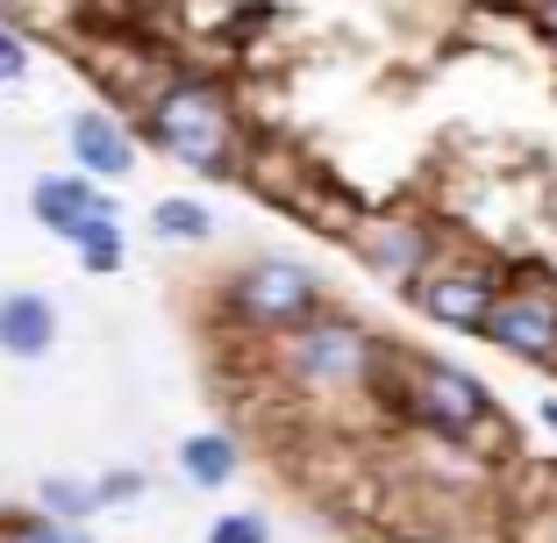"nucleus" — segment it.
<instances>
[{
	"mask_svg": "<svg viewBox=\"0 0 557 543\" xmlns=\"http://www.w3.org/2000/svg\"><path fill=\"white\" fill-rule=\"evenodd\" d=\"M136 136L150 150H164L172 165H186L194 180H236L250 150L230 86L200 65H172V79L136 108Z\"/></svg>",
	"mask_w": 557,
	"mask_h": 543,
	"instance_id": "obj_1",
	"label": "nucleus"
},
{
	"mask_svg": "<svg viewBox=\"0 0 557 543\" xmlns=\"http://www.w3.org/2000/svg\"><path fill=\"white\" fill-rule=\"evenodd\" d=\"M386 358L400 372L386 386V400L400 408L408 429H422L436 444H479V436H508L515 444V422L500 415V400H493V386L479 372H465L450 358H422V350H386Z\"/></svg>",
	"mask_w": 557,
	"mask_h": 543,
	"instance_id": "obj_2",
	"label": "nucleus"
},
{
	"mask_svg": "<svg viewBox=\"0 0 557 543\" xmlns=\"http://www.w3.org/2000/svg\"><path fill=\"white\" fill-rule=\"evenodd\" d=\"M379 358H386V344H379L364 322L336 314L329 300L308 322L272 336V372L286 379L294 394H358V386L379 379Z\"/></svg>",
	"mask_w": 557,
	"mask_h": 543,
	"instance_id": "obj_3",
	"label": "nucleus"
},
{
	"mask_svg": "<svg viewBox=\"0 0 557 543\" xmlns=\"http://www.w3.org/2000/svg\"><path fill=\"white\" fill-rule=\"evenodd\" d=\"M479 336L522 365H557V272L550 264H515V280H500Z\"/></svg>",
	"mask_w": 557,
	"mask_h": 543,
	"instance_id": "obj_4",
	"label": "nucleus"
},
{
	"mask_svg": "<svg viewBox=\"0 0 557 543\" xmlns=\"http://www.w3.org/2000/svg\"><path fill=\"white\" fill-rule=\"evenodd\" d=\"M222 308H230L244 330L278 336V330H294V322H308V314L322 308V280L294 258H258L222 286Z\"/></svg>",
	"mask_w": 557,
	"mask_h": 543,
	"instance_id": "obj_5",
	"label": "nucleus"
},
{
	"mask_svg": "<svg viewBox=\"0 0 557 543\" xmlns=\"http://www.w3.org/2000/svg\"><path fill=\"white\" fill-rule=\"evenodd\" d=\"M400 294L414 300V314L422 322H436V330H472L486 322L493 294H500V272H493L486 258H472V250H436V258L414 272Z\"/></svg>",
	"mask_w": 557,
	"mask_h": 543,
	"instance_id": "obj_6",
	"label": "nucleus"
},
{
	"mask_svg": "<svg viewBox=\"0 0 557 543\" xmlns=\"http://www.w3.org/2000/svg\"><path fill=\"white\" fill-rule=\"evenodd\" d=\"M344 244H350V258H358L372 280L408 286L414 272H422V264L443 250V236H436V222H429V214H408V208H364L358 222H350Z\"/></svg>",
	"mask_w": 557,
	"mask_h": 543,
	"instance_id": "obj_7",
	"label": "nucleus"
},
{
	"mask_svg": "<svg viewBox=\"0 0 557 543\" xmlns=\"http://www.w3.org/2000/svg\"><path fill=\"white\" fill-rule=\"evenodd\" d=\"M65 150H72V172H86V180H129L144 158V136L129 129V122L115 115V108H79V115L65 122Z\"/></svg>",
	"mask_w": 557,
	"mask_h": 543,
	"instance_id": "obj_8",
	"label": "nucleus"
},
{
	"mask_svg": "<svg viewBox=\"0 0 557 543\" xmlns=\"http://www.w3.org/2000/svg\"><path fill=\"white\" fill-rule=\"evenodd\" d=\"M108 208H115V194H100V180H86V172H36V180H29L36 230H50L58 244H79L86 222L108 214Z\"/></svg>",
	"mask_w": 557,
	"mask_h": 543,
	"instance_id": "obj_9",
	"label": "nucleus"
},
{
	"mask_svg": "<svg viewBox=\"0 0 557 543\" xmlns=\"http://www.w3.org/2000/svg\"><path fill=\"white\" fill-rule=\"evenodd\" d=\"M0 350L22 365L50 358L58 350V300L36 294V286H22V294H0Z\"/></svg>",
	"mask_w": 557,
	"mask_h": 543,
	"instance_id": "obj_10",
	"label": "nucleus"
},
{
	"mask_svg": "<svg viewBox=\"0 0 557 543\" xmlns=\"http://www.w3.org/2000/svg\"><path fill=\"white\" fill-rule=\"evenodd\" d=\"M236 472H244V444H236L230 429H194L180 444V479L200 486V494H222Z\"/></svg>",
	"mask_w": 557,
	"mask_h": 543,
	"instance_id": "obj_11",
	"label": "nucleus"
},
{
	"mask_svg": "<svg viewBox=\"0 0 557 543\" xmlns=\"http://www.w3.org/2000/svg\"><path fill=\"white\" fill-rule=\"evenodd\" d=\"M36 508L50 515V522H72V529H86L100 515V486L86 472H44L36 479Z\"/></svg>",
	"mask_w": 557,
	"mask_h": 543,
	"instance_id": "obj_12",
	"label": "nucleus"
},
{
	"mask_svg": "<svg viewBox=\"0 0 557 543\" xmlns=\"http://www.w3.org/2000/svg\"><path fill=\"white\" fill-rule=\"evenodd\" d=\"M144 222H150V236H158V244H208V236H214V214L200 208L194 194H158Z\"/></svg>",
	"mask_w": 557,
	"mask_h": 543,
	"instance_id": "obj_13",
	"label": "nucleus"
},
{
	"mask_svg": "<svg viewBox=\"0 0 557 543\" xmlns=\"http://www.w3.org/2000/svg\"><path fill=\"white\" fill-rule=\"evenodd\" d=\"M72 250H79V264L94 272V280H108V272H122V258H129V236H122V208L94 214V222H86V236H79Z\"/></svg>",
	"mask_w": 557,
	"mask_h": 543,
	"instance_id": "obj_14",
	"label": "nucleus"
},
{
	"mask_svg": "<svg viewBox=\"0 0 557 543\" xmlns=\"http://www.w3.org/2000/svg\"><path fill=\"white\" fill-rule=\"evenodd\" d=\"M0 543H86V529L50 522L44 508H29V515H8V508H0Z\"/></svg>",
	"mask_w": 557,
	"mask_h": 543,
	"instance_id": "obj_15",
	"label": "nucleus"
},
{
	"mask_svg": "<svg viewBox=\"0 0 557 543\" xmlns=\"http://www.w3.org/2000/svg\"><path fill=\"white\" fill-rule=\"evenodd\" d=\"M208 543H272V522L258 508H230L208 522Z\"/></svg>",
	"mask_w": 557,
	"mask_h": 543,
	"instance_id": "obj_16",
	"label": "nucleus"
},
{
	"mask_svg": "<svg viewBox=\"0 0 557 543\" xmlns=\"http://www.w3.org/2000/svg\"><path fill=\"white\" fill-rule=\"evenodd\" d=\"M94 486H100V508H129V501H144L150 479L136 465H108V472H94Z\"/></svg>",
	"mask_w": 557,
	"mask_h": 543,
	"instance_id": "obj_17",
	"label": "nucleus"
},
{
	"mask_svg": "<svg viewBox=\"0 0 557 543\" xmlns=\"http://www.w3.org/2000/svg\"><path fill=\"white\" fill-rule=\"evenodd\" d=\"M29 65H36V58H29V44H22V29H15V22H0V86H22Z\"/></svg>",
	"mask_w": 557,
	"mask_h": 543,
	"instance_id": "obj_18",
	"label": "nucleus"
},
{
	"mask_svg": "<svg viewBox=\"0 0 557 543\" xmlns=\"http://www.w3.org/2000/svg\"><path fill=\"white\" fill-rule=\"evenodd\" d=\"M522 8H529V22H536V29L557 44V0H522Z\"/></svg>",
	"mask_w": 557,
	"mask_h": 543,
	"instance_id": "obj_19",
	"label": "nucleus"
},
{
	"mask_svg": "<svg viewBox=\"0 0 557 543\" xmlns=\"http://www.w3.org/2000/svg\"><path fill=\"white\" fill-rule=\"evenodd\" d=\"M543 429H550V436H557V400H543Z\"/></svg>",
	"mask_w": 557,
	"mask_h": 543,
	"instance_id": "obj_20",
	"label": "nucleus"
},
{
	"mask_svg": "<svg viewBox=\"0 0 557 543\" xmlns=\"http://www.w3.org/2000/svg\"><path fill=\"white\" fill-rule=\"evenodd\" d=\"M408 543H429V536H408Z\"/></svg>",
	"mask_w": 557,
	"mask_h": 543,
	"instance_id": "obj_21",
	"label": "nucleus"
}]
</instances>
